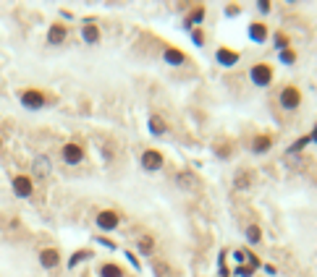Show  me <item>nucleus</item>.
<instances>
[{"instance_id": "nucleus-3", "label": "nucleus", "mask_w": 317, "mask_h": 277, "mask_svg": "<svg viewBox=\"0 0 317 277\" xmlns=\"http://www.w3.org/2000/svg\"><path fill=\"white\" fill-rule=\"evenodd\" d=\"M95 222H97V227L102 230V233H110V230H116L121 225V215L116 210H100Z\"/></svg>"}, {"instance_id": "nucleus-5", "label": "nucleus", "mask_w": 317, "mask_h": 277, "mask_svg": "<svg viewBox=\"0 0 317 277\" xmlns=\"http://www.w3.org/2000/svg\"><path fill=\"white\" fill-rule=\"evenodd\" d=\"M278 100H281V107H283V110H299V105H302V91H299L297 86H283Z\"/></svg>"}, {"instance_id": "nucleus-22", "label": "nucleus", "mask_w": 317, "mask_h": 277, "mask_svg": "<svg viewBox=\"0 0 317 277\" xmlns=\"http://www.w3.org/2000/svg\"><path fill=\"white\" fill-rule=\"evenodd\" d=\"M262 241V230H260V225H249L246 227V243L249 246H257Z\"/></svg>"}, {"instance_id": "nucleus-26", "label": "nucleus", "mask_w": 317, "mask_h": 277, "mask_svg": "<svg viewBox=\"0 0 317 277\" xmlns=\"http://www.w3.org/2000/svg\"><path fill=\"white\" fill-rule=\"evenodd\" d=\"M276 48H278V50H286V48H288V37H286V34H281V32L276 34Z\"/></svg>"}, {"instance_id": "nucleus-16", "label": "nucleus", "mask_w": 317, "mask_h": 277, "mask_svg": "<svg viewBox=\"0 0 317 277\" xmlns=\"http://www.w3.org/2000/svg\"><path fill=\"white\" fill-rule=\"evenodd\" d=\"M163 60H165L168 65H184V63H186V55L181 53L178 48H165V50H163Z\"/></svg>"}, {"instance_id": "nucleus-37", "label": "nucleus", "mask_w": 317, "mask_h": 277, "mask_svg": "<svg viewBox=\"0 0 317 277\" xmlns=\"http://www.w3.org/2000/svg\"><path fill=\"white\" fill-rule=\"evenodd\" d=\"M0 149H3V138H0Z\"/></svg>"}, {"instance_id": "nucleus-8", "label": "nucleus", "mask_w": 317, "mask_h": 277, "mask_svg": "<svg viewBox=\"0 0 317 277\" xmlns=\"http://www.w3.org/2000/svg\"><path fill=\"white\" fill-rule=\"evenodd\" d=\"M176 186L181 191H197L199 189V178L192 173V170H178L176 173Z\"/></svg>"}, {"instance_id": "nucleus-7", "label": "nucleus", "mask_w": 317, "mask_h": 277, "mask_svg": "<svg viewBox=\"0 0 317 277\" xmlns=\"http://www.w3.org/2000/svg\"><path fill=\"white\" fill-rule=\"evenodd\" d=\"M11 186H13V194H16L18 199H29L32 191H34V180H32L29 175H16Z\"/></svg>"}, {"instance_id": "nucleus-29", "label": "nucleus", "mask_w": 317, "mask_h": 277, "mask_svg": "<svg viewBox=\"0 0 317 277\" xmlns=\"http://www.w3.org/2000/svg\"><path fill=\"white\" fill-rule=\"evenodd\" d=\"M246 262H249V267H252V269H257V267H262V264H260V259L255 257V253H252V251H246Z\"/></svg>"}, {"instance_id": "nucleus-4", "label": "nucleus", "mask_w": 317, "mask_h": 277, "mask_svg": "<svg viewBox=\"0 0 317 277\" xmlns=\"http://www.w3.org/2000/svg\"><path fill=\"white\" fill-rule=\"evenodd\" d=\"M60 157H63L66 165H81L84 163V147L76 144V142H69V144H63Z\"/></svg>"}, {"instance_id": "nucleus-9", "label": "nucleus", "mask_w": 317, "mask_h": 277, "mask_svg": "<svg viewBox=\"0 0 317 277\" xmlns=\"http://www.w3.org/2000/svg\"><path fill=\"white\" fill-rule=\"evenodd\" d=\"M249 39H252L255 44H265L267 37H270V29L262 24V21H249V29H246Z\"/></svg>"}, {"instance_id": "nucleus-17", "label": "nucleus", "mask_w": 317, "mask_h": 277, "mask_svg": "<svg viewBox=\"0 0 317 277\" xmlns=\"http://www.w3.org/2000/svg\"><path fill=\"white\" fill-rule=\"evenodd\" d=\"M270 147H273V136H270V133H260L255 142H252V152L255 154H265Z\"/></svg>"}, {"instance_id": "nucleus-35", "label": "nucleus", "mask_w": 317, "mask_h": 277, "mask_svg": "<svg viewBox=\"0 0 317 277\" xmlns=\"http://www.w3.org/2000/svg\"><path fill=\"white\" fill-rule=\"evenodd\" d=\"M309 144H317V123H314V128H312V133H309Z\"/></svg>"}, {"instance_id": "nucleus-30", "label": "nucleus", "mask_w": 317, "mask_h": 277, "mask_svg": "<svg viewBox=\"0 0 317 277\" xmlns=\"http://www.w3.org/2000/svg\"><path fill=\"white\" fill-rule=\"evenodd\" d=\"M257 8H260V13H270V8H273V6H270V0H260Z\"/></svg>"}, {"instance_id": "nucleus-23", "label": "nucleus", "mask_w": 317, "mask_h": 277, "mask_svg": "<svg viewBox=\"0 0 317 277\" xmlns=\"http://www.w3.org/2000/svg\"><path fill=\"white\" fill-rule=\"evenodd\" d=\"M89 257H92V251H76V253H74V257L69 259V269H74L76 264H81V262H87Z\"/></svg>"}, {"instance_id": "nucleus-6", "label": "nucleus", "mask_w": 317, "mask_h": 277, "mask_svg": "<svg viewBox=\"0 0 317 277\" xmlns=\"http://www.w3.org/2000/svg\"><path fill=\"white\" fill-rule=\"evenodd\" d=\"M45 95L39 89H24L21 91V105H24L27 110H39V107H45Z\"/></svg>"}, {"instance_id": "nucleus-18", "label": "nucleus", "mask_w": 317, "mask_h": 277, "mask_svg": "<svg viewBox=\"0 0 317 277\" xmlns=\"http://www.w3.org/2000/svg\"><path fill=\"white\" fill-rule=\"evenodd\" d=\"M168 131V123L160 118V115H150V133L152 136H165Z\"/></svg>"}, {"instance_id": "nucleus-19", "label": "nucleus", "mask_w": 317, "mask_h": 277, "mask_svg": "<svg viewBox=\"0 0 317 277\" xmlns=\"http://www.w3.org/2000/svg\"><path fill=\"white\" fill-rule=\"evenodd\" d=\"M97 274H100V277H123V267L113 264V262H105V264H100Z\"/></svg>"}, {"instance_id": "nucleus-14", "label": "nucleus", "mask_w": 317, "mask_h": 277, "mask_svg": "<svg viewBox=\"0 0 317 277\" xmlns=\"http://www.w3.org/2000/svg\"><path fill=\"white\" fill-rule=\"evenodd\" d=\"M50 168H53V163H50V157H45V154H39V157L34 159V165H32V173H34L37 178H48V175H50Z\"/></svg>"}, {"instance_id": "nucleus-32", "label": "nucleus", "mask_w": 317, "mask_h": 277, "mask_svg": "<svg viewBox=\"0 0 317 277\" xmlns=\"http://www.w3.org/2000/svg\"><path fill=\"white\" fill-rule=\"evenodd\" d=\"M239 6H228V8H225V16H239Z\"/></svg>"}, {"instance_id": "nucleus-27", "label": "nucleus", "mask_w": 317, "mask_h": 277, "mask_svg": "<svg viewBox=\"0 0 317 277\" xmlns=\"http://www.w3.org/2000/svg\"><path fill=\"white\" fill-rule=\"evenodd\" d=\"M236 274H239V277H252L255 269L249 267V264H241V267H236Z\"/></svg>"}, {"instance_id": "nucleus-28", "label": "nucleus", "mask_w": 317, "mask_h": 277, "mask_svg": "<svg viewBox=\"0 0 317 277\" xmlns=\"http://www.w3.org/2000/svg\"><path fill=\"white\" fill-rule=\"evenodd\" d=\"M192 39H194L197 48H202V44H205V34H202V29H194L192 32Z\"/></svg>"}, {"instance_id": "nucleus-31", "label": "nucleus", "mask_w": 317, "mask_h": 277, "mask_svg": "<svg viewBox=\"0 0 317 277\" xmlns=\"http://www.w3.org/2000/svg\"><path fill=\"white\" fill-rule=\"evenodd\" d=\"M234 259H236V262H246V251H244V248H236V251H234Z\"/></svg>"}, {"instance_id": "nucleus-21", "label": "nucleus", "mask_w": 317, "mask_h": 277, "mask_svg": "<svg viewBox=\"0 0 317 277\" xmlns=\"http://www.w3.org/2000/svg\"><path fill=\"white\" fill-rule=\"evenodd\" d=\"M137 248H139V253L150 257V253H155V238H152V236H142V238L137 241Z\"/></svg>"}, {"instance_id": "nucleus-2", "label": "nucleus", "mask_w": 317, "mask_h": 277, "mask_svg": "<svg viewBox=\"0 0 317 277\" xmlns=\"http://www.w3.org/2000/svg\"><path fill=\"white\" fill-rule=\"evenodd\" d=\"M139 163H142V168H144L147 173H157V170L165 165V157H163L160 149H144Z\"/></svg>"}, {"instance_id": "nucleus-24", "label": "nucleus", "mask_w": 317, "mask_h": 277, "mask_svg": "<svg viewBox=\"0 0 317 277\" xmlns=\"http://www.w3.org/2000/svg\"><path fill=\"white\" fill-rule=\"evenodd\" d=\"M278 58H281V63H283V65H293V63H297V53H293L291 48L281 50V55H278Z\"/></svg>"}, {"instance_id": "nucleus-34", "label": "nucleus", "mask_w": 317, "mask_h": 277, "mask_svg": "<svg viewBox=\"0 0 317 277\" xmlns=\"http://www.w3.org/2000/svg\"><path fill=\"white\" fill-rule=\"evenodd\" d=\"M262 272H265V274H276L278 269H276L273 264H262Z\"/></svg>"}, {"instance_id": "nucleus-25", "label": "nucleus", "mask_w": 317, "mask_h": 277, "mask_svg": "<svg viewBox=\"0 0 317 277\" xmlns=\"http://www.w3.org/2000/svg\"><path fill=\"white\" fill-rule=\"evenodd\" d=\"M307 144H309V136H304V138H299V142H293L288 152H302V149H304Z\"/></svg>"}, {"instance_id": "nucleus-15", "label": "nucleus", "mask_w": 317, "mask_h": 277, "mask_svg": "<svg viewBox=\"0 0 317 277\" xmlns=\"http://www.w3.org/2000/svg\"><path fill=\"white\" fill-rule=\"evenodd\" d=\"M81 39H84L87 44H97V42H100V29H97V24L87 21V24L81 27Z\"/></svg>"}, {"instance_id": "nucleus-10", "label": "nucleus", "mask_w": 317, "mask_h": 277, "mask_svg": "<svg viewBox=\"0 0 317 277\" xmlns=\"http://www.w3.org/2000/svg\"><path fill=\"white\" fill-rule=\"evenodd\" d=\"M252 183H255V173L249 170V168H239L236 170V175H234V189L236 191H246Z\"/></svg>"}, {"instance_id": "nucleus-11", "label": "nucleus", "mask_w": 317, "mask_h": 277, "mask_svg": "<svg viewBox=\"0 0 317 277\" xmlns=\"http://www.w3.org/2000/svg\"><path fill=\"white\" fill-rule=\"evenodd\" d=\"M39 264L45 267V269H55L58 264H60V251L58 248H42L39 251Z\"/></svg>"}, {"instance_id": "nucleus-20", "label": "nucleus", "mask_w": 317, "mask_h": 277, "mask_svg": "<svg viewBox=\"0 0 317 277\" xmlns=\"http://www.w3.org/2000/svg\"><path fill=\"white\" fill-rule=\"evenodd\" d=\"M202 18H205V8L202 6H197L189 16H186V21H184V29H192L194 24H202Z\"/></svg>"}, {"instance_id": "nucleus-33", "label": "nucleus", "mask_w": 317, "mask_h": 277, "mask_svg": "<svg viewBox=\"0 0 317 277\" xmlns=\"http://www.w3.org/2000/svg\"><path fill=\"white\" fill-rule=\"evenodd\" d=\"M97 243H102V246H108V248H113V251H116V243H113V241H108V238H97Z\"/></svg>"}, {"instance_id": "nucleus-36", "label": "nucleus", "mask_w": 317, "mask_h": 277, "mask_svg": "<svg viewBox=\"0 0 317 277\" xmlns=\"http://www.w3.org/2000/svg\"><path fill=\"white\" fill-rule=\"evenodd\" d=\"M126 257H129V262H131L134 267H137V269H139V262H137V257H134V253H126Z\"/></svg>"}, {"instance_id": "nucleus-13", "label": "nucleus", "mask_w": 317, "mask_h": 277, "mask_svg": "<svg viewBox=\"0 0 317 277\" xmlns=\"http://www.w3.org/2000/svg\"><path fill=\"white\" fill-rule=\"evenodd\" d=\"M66 37H69V29H66V27L60 24V21L50 24V29H48V42H50V44H63Z\"/></svg>"}, {"instance_id": "nucleus-12", "label": "nucleus", "mask_w": 317, "mask_h": 277, "mask_svg": "<svg viewBox=\"0 0 317 277\" xmlns=\"http://www.w3.org/2000/svg\"><path fill=\"white\" fill-rule=\"evenodd\" d=\"M239 58H241V55H239L236 50H228V48H220V50L215 53V60H218L223 68H234V65L239 63Z\"/></svg>"}, {"instance_id": "nucleus-1", "label": "nucleus", "mask_w": 317, "mask_h": 277, "mask_svg": "<svg viewBox=\"0 0 317 277\" xmlns=\"http://www.w3.org/2000/svg\"><path fill=\"white\" fill-rule=\"evenodd\" d=\"M249 81H252L255 86H270L273 84V68H270L267 63H255L252 68H249Z\"/></svg>"}]
</instances>
